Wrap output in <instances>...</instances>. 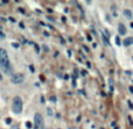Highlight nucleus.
Listing matches in <instances>:
<instances>
[{
  "label": "nucleus",
  "mask_w": 133,
  "mask_h": 129,
  "mask_svg": "<svg viewBox=\"0 0 133 129\" xmlns=\"http://www.w3.org/2000/svg\"><path fill=\"white\" fill-rule=\"evenodd\" d=\"M0 69L6 75H12V66L8 59V54L2 48H0Z\"/></svg>",
  "instance_id": "obj_1"
},
{
  "label": "nucleus",
  "mask_w": 133,
  "mask_h": 129,
  "mask_svg": "<svg viewBox=\"0 0 133 129\" xmlns=\"http://www.w3.org/2000/svg\"><path fill=\"white\" fill-rule=\"evenodd\" d=\"M22 107H23L22 99L20 97H14L13 104H12V110H13V113L14 114H20L22 112Z\"/></svg>",
  "instance_id": "obj_2"
},
{
  "label": "nucleus",
  "mask_w": 133,
  "mask_h": 129,
  "mask_svg": "<svg viewBox=\"0 0 133 129\" xmlns=\"http://www.w3.org/2000/svg\"><path fill=\"white\" fill-rule=\"evenodd\" d=\"M11 81L13 84H15V85H20V84H22L25 81V76L22 73H14L11 77Z\"/></svg>",
  "instance_id": "obj_3"
},
{
  "label": "nucleus",
  "mask_w": 133,
  "mask_h": 129,
  "mask_svg": "<svg viewBox=\"0 0 133 129\" xmlns=\"http://www.w3.org/2000/svg\"><path fill=\"white\" fill-rule=\"evenodd\" d=\"M34 121H35V127L34 129H43V119L40 113H36L34 115Z\"/></svg>",
  "instance_id": "obj_4"
},
{
  "label": "nucleus",
  "mask_w": 133,
  "mask_h": 129,
  "mask_svg": "<svg viewBox=\"0 0 133 129\" xmlns=\"http://www.w3.org/2000/svg\"><path fill=\"white\" fill-rule=\"evenodd\" d=\"M123 44H124L125 47H130V45H132L133 44V37H126V38L124 40Z\"/></svg>",
  "instance_id": "obj_5"
},
{
  "label": "nucleus",
  "mask_w": 133,
  "mask_h": 129,
  "mask_svg": "<svg viewBox=\"0 0 133 129\" xmlns=\"http://www.w3.org/2000/svg\"><path fill=\"white\" fill-rule=\"evenodd\" d=\"M118 32H119L120 35H125L126 34V28H125V26L123 23H119L118 24Z\"/></svg>",
  "instance_id": "obj_6"
},
{
  "label": "nucleus",
  "mask_w": 133,
  "mask_h": 129,
  "mask_svg": "<svg viewBox=\"0 0 133 129\" xmlns=\"http://www.w3.org/2000/svg\"><path fill=\"white\" fill-rule=\"evenodd\" d=\"M124 15L127 18V19H132V12L130 11V10H124Z\"/></svg>",
  "instance_id": "obj_7"
},
{
  "label": "nucleus",
  "mask_w": 133,
  "mask_h": 129,
  "mask_svg": "<svg viewBox=\"0 0 133 129\" xmlns=\"http://www.w3.org/2000/svg\"><path fill=\"white\" fill-rule=\"evenodd\" d=\"M116 43H117V44H118V45H119V44H120V40H119V37H118V36H117V37H116Z\"/></svg>",
  "instance_id": "obj_8"
},
{
  "label": "nucleus",
  "mask_w": 133,
  "mask_h": 129,
  "mask_svg": "<svg viewBox=\"0 0 133 129\" xmlns=\"http://www.w3.org/2000/svg\"><path fill=\"white\" fill-rule=\"evenodd\" d=\"M11 122H12L11 118H7V119H6V123H7V124H10V123H11Z\"/></svg>",
  "instance_id": "obj_9"
},
{
  "label": "nucleus",
  "mask_w": 133,
  "mask_h": 129,
  "mask_svg": "<svg viewBox=\"0 0 133 129\" xmlns=\"http://www.w3.org/2000/svg\"><path fill=\"white\" fill-rule=\"evenodd\" d=\"M4 38H5V35L0 32V41H1V40H4Z\"/></svg>",
  "instance_id": "obj_10"
},
{
  "label": "nucleus",
  "mask_w": 133,
  "mask_h": 129,
  "mask_svg": "<svg viewBox=\"0 0 133 129\" xmlns=\"http://www.w3.org/2000/svg\"><path fill=\"white\" fill-rule=\"evenodd\" d=\"M26 126H27L28 128H31V127H32V123H31V122H27V123H26Z\"/></svg>",
  "instance_id": "obj_11"
},
{
  "label": "nucleus",
  "mask_w": 133,
  "mask_h": 129,
  "mask_svg": "<svg viewBox=\"0 0 133 129\" xmlns=\"http://www.w3.org/2000/svg\"><path fill=\"white\" fill-rule=\"evenodd\" d=\"M11 129H20V128H19L18 126H12V127H11Z\"/></svg>",
  "instance_id": "obj_12"
},
{
  "label": "nucleus",
  "mask_w": 133,
  "mask_h": 129,
  "mask_svg": "<svg viewBox=\"0 0 133 129\" xmlns=\"http://www.w3.org/2000/svg\"><path fill=\"white\" fill-rule=\"evenodd\" d=\"M13 47H15V48H16V47H19V44H18V43H13Z\"/></svg>",
  "instance_id": "obj_13"
},
{
  "label": "nucleus",
  "mask_w": 133,
  "mask_h": 129,
  "mask_svg": "<svg viewBox=\"0 0 133 129\" xmlns=\"http://www.w3.org/2000/svg\"><path fill=\"white\" fill-rule=\"evenodd\" d=\"M51 101H53V102H55V101H56V98H54V97H51Z\"/></svg>",
  "instance_id": "obj_14"
},
{
  "label": "nucleus",
  "mask_w": 133,
  "mask_h": 129,
  "mask_svg": "<svg viewBox=\"0 0 133 129\" xmlns=\"http://www.w3.org/2000/svg\"><path fill=\"white\" fill-rule=\"evenodd\" d=\"M130 91H131V93H133V87H132V86L130 87Z\"/></svg>",
  "instance_id": "obj_15"
},
{
  "label": "nucleus",
  "mask_w": 133,
  "mask_h": 129,
  "mask_svg": "<svg viewBox=\"0 0 133 129\" xmlns=\"http://www.w3.org/2000/svg\"><path fill=\"white\" fill-rule=\"evenodd\" d=\"M2 80V75H1V72H0V81Z\"/></svg>",
  "instance_id": "obj_16"
},
{
  "label": "nucleus",
  "mask_w": 133,
  "mask_h": 129,
  "mask_svg": "<svg viewBox=\"0 0 133 129\" xmlns=\"http://www.w3.org/2000/svg\"><path fill=\"white\" fill-rule=\"evenodd\" d=\"M131 28H133V22H132V23H131Z\"/></svg>",
  "instance_id": "obj_17"
}]
</instances>
